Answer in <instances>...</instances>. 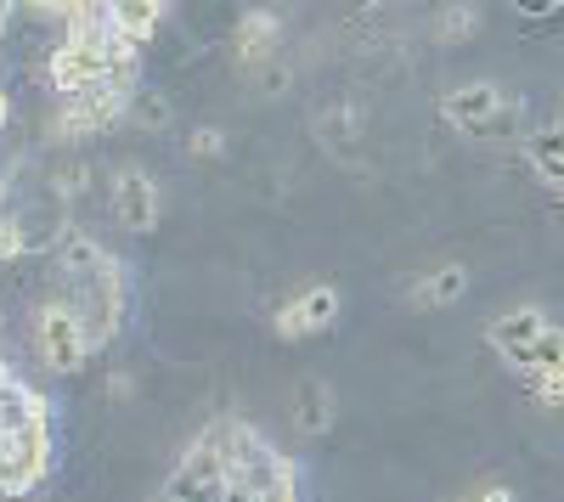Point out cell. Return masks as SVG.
Instances as JSON below:
<instances>
[{
	"instance_id": "17",
	"label": "cell",
	"mask_w": 564,
	"mask_h": 502,
	"mask_svg": "<svg viewBox=\"0 0 564 502\" xmlns=\"http://www.w3.org/2000/svg\"><path fill=\"white\" fill-rule=\"evenodd\" d=\"M441 29H446V40H463L468 29H480V12H475V7H452V12L441 18Z\"/></svg>"
},
{
	"instance_id": "20",
	"label": "cell",
	"mask_w": 564,
	"mask_h": 502,
	"mask_svg": "<svg viewBox=\"0 0 564 502\" xmlns=\"http://www.w3.org/2000/svg\"><path fill=\"white\" fill-rule=\"evenodd\" d=\"M12 124V102H7V90H0V130Z\"/></svg>"
},
{
	"instance_id": "22",
	"label": "cell",
	"mask_w": 564,
	"mask_h": 502,
	"mask_svg": "<svg viewBox=\"0 0 564 502\" xmlns=\"http://www.w3.org/2000/svg\"><path fill=\"white\" fill-rule=\"evenodd\" d=\"M7 18H12V7H7V0H0V23H7Z\"/></svg>"
},
{
	"instance_id": "19",
	"label": "cell",
	"mask_w": 564,
	"mask_h": 502,
	"mask_svg": "<svg viewBox=\"0 0 564 502\" xmlns=\"http://www.w3.org/2000/svg\"><path fill=\"white\" fill-rule=\"evenodd\" d=\"M193 153H198V159L220 153V130H198V135H193Z\"/></svg>"
},
{
	"instance_id": "9",
	"label": "cell",
	"mask_w": 564,
	"mask_h": 502,
	"mask_svg": "<svg viewBox=\"0 0 564 502\" xmlns=\"http://www.w3.org/2000/svg\"><path fill=\"white\" fill-rule=\"evenodd\" d=\"M108 23H113L130 45H141V40H153V34H159L164 7H153V0H113V7H108Z\"/></svg>"
},
{
	"instance_id": "15",
	"label": "cell",
	"mask_w": 564,
	"mask_h": 502,
	"mask_svg": "<svg viewBox=\"0 0 564 502\" xmlns=\"http://www.w3.org/2000/svg\"><path fill=\"white\" fill-rule=\"evenodd\" d=\"M468 135H480V142H508V135H520V108H508V102H502L491 119H480Z\"/></svg>"
},
{
	"instance_id": "5",
	"label": "cell",
	"mask_w": 564,
	"mask_h": 502,
	"mask_svg": "<svg viewBox=\"0 0 564 502\" xmlns=\"http://www.w3.org/2000/svg\"><path fill=\"white\" fill-rule=\"evenodd\" d=\"M334 316H339V288L316 283V288H305L300 299H289V305L276 310V334H282V339H300V334L327 328Z\"/></svg>"
},
{
	"instance_id": "14",
	"label": "cell",
	"mask_w": 564,
	"mask_h": 502,
	"mask_svg": "<svg viewBox=\"0 0 564 502\" xmlns=\"http://www.w3.org/2000/svg\"><path fill=\"white\" fill-rule=\"evenodd\" d=\"M276 45V12H254V18H243V29H238V52L243 57H260V52H271Z\"/></svg>"
},
{
	"instance_id": "8",
	"label": "cell",
	"mask_w": 564,
	"mask_h": 502,
	"mask_svg": "<svg viewBox=\"0 0 564 502\" xmlns=\"http://www.w3.org/2000/svg\"><path fill=\"white\" fill-rule=\"evenodd\" d=\"M497 108H502V90H497V85H486V79H480V85L452 90V97L441 102V113H446L457 130H475V124H480V119H491Z\"/></svg>"
},
{
	"instance_id": "18",
	"label": "cell",
	"mask_w": 564,
	"mask_h": 502,
	"mask_svg": "<svg viewBox=\"0 0 564 502\" xmlns=\"http://www.w3.org/2000/svg\"><path fill=\"white\" fill-rule=\"evenodd\" d=\"M18 254H23V226H12L0 215V260H18Z\"/></svg>"
},
{
	"instance_id": "13",
	"label": "cell",
	"mask_w": 564,
	"mask_h": 502,
	"mask_svg": "<svg viewBox=\"0 0 564 502\" xmlns=\"http://www.w3.org/2000/svg\"><path fill=\"white\" fill-rule=\"evenodd\" d=\"M463 294H468V271H463V265H446V271H435L430 283H417V288H412L417 305H457Z\"/></svg>"
},
{
	"instance_id": "6",
	"label": "cell",
	"mask_w": 564,
	"mask_h": 502,
	"mask_svg": "<svg viewBox=\"0 0 564 502\" xmlns=\"http://www.w3.org/2000/svg\"><path fill=\"white\" fill-rule=\"evenodd\" d=\"M34 424H52L45 418V395L23 379H7L0 384V435H18V429H34Z\"/></svg>"
},
{
	"instance_id": "16",
	"label": "cell",
	"mask_w": 564,
	"mask_h": 502,
	"mask_svg": "<svg viewBox=\"0 0 564 502\" xmlns=\"http://www.w3.org/2000/svg\"><path fill=\"white\" fill-rule=\"evenodd\" d=\"M531 390H536V401L547 406V413L564 406V373H531Z\"/></svg>"
},
{
	"instance_id": "4",
	"label": "cell",
	"mask_w": 564,
	"mask_h": 502,
	"mask_svg": "<svg viewBox=\"0 0 564 502\" xmlns=\"http://www.w3.org/2000/svg\"><path fill=\"white\" fill-rule=\"evenodd\" d=\"M113 215L130 226V232H148V226L159 220V187H153V175L148 170H119L113 175Z\"/></svg>"
},
{
	"instance_id": "1",
	"label": "cell",
	"mask_w": 564,
	"mask_h": 502,
	"mask_svg": "<svg viewBox=\"0 0 564 502\" xmlns=\"http://www.w3.org/2000/svg\"><path fill=\"white\" fill-rule=\"evenodd\" d=\"M52 254H57V277H63V288H68L57 305L79 323V334H85L90 350L108 345L113 328H119V305H124L119 265L108 260V249H102L97 238H85V232H63Z\"/></svg>"
},
{
	"instance_id": "12",
	"label": "cell",
	"mask_w": 564,
	"mask_h": 502,
	"mask_svg": "<svg viewBox=\"0 0 564 502\" xmlns=\"http://www.w3.org/2000/svg\"><path fill=\"white\" fill-rule=\"evenodd\" d=\"M294 424H300L305 435H327V424H334V401H327L322 384H300V395H294Z\"/></svg>"
},
{
	"instance_id": "7",
	"label": "cell",
	"mask_w": 564,
	"mask_h": 502,
	"mask_svg": "<svg viewBox=\"0 0 564 502\" xmlns=\"http://www.w3.org/2000/svg\"><path fill=\"white\" fill-rule=\"evenodd\" d=\"M542 328H547V316H542V310H531V305H520V310L497 316V323L486 328V339H491V350H502V361H513V356H520Z\"/></svg>"
},
{
	"instance_id": "10",
	"label": "cell",
	"mask_w": 564,
	"mask_h": 502,
	"mask_svg": "<svg viewBox=\"0 0 564 502\" xmlns=\"http://www.w3.org/2000/svg\"><path fill=\"white\" fill-rule=\"evenodd\" d=\"M525 153H531V170L547 187H564V130L558 124H542L536 135H525Z\"/></svg>"
},
{
	"instance_id": "21",
	"label": "cell",
	"mask_w": 564,
	"mask_h": 502,
	"mask_svg": "<svg viewBox=\"0 0 564 502\" xmlns=\"http://www.w3.org/2000/svg\"><path fill=\"white\" fill-rule=\"evenodd\" d=\"M480 502H513V491H486Z\"/></svg>"
},
{
	"instance_id": "3",
	"label": "cell",
	"mask_w": 564,
	"mask_h": 502,
	"mask_svg": "<svg viewBox=\"0 0 564 502\" xmlns=\"http://www.w3.org/2000/svg\"><path fill=\"white\" fill-rule=\"evenodd\" d=\"M40 356H45V368H57V373H79L85 368L90 345H85L79 323H74L63 305H45L40 310Z\"/></svg>"
},
{
	"instance_id": "2",
	"label": "cell",
	"mask_w": 564,
	"mask_h": 502,
	"mask_svg": "<svg viewBox=\"0 0 564 502\" xmlns=\"http://www.w3.org/2000/svg\"><path fill=\"white\" fill-rule=\"evenodd\" d=\"M45 463H52V424H34L7 435V458H0V496H23L45 480Z\"/></svg>"
},
{
	"instance_id": "23",
	"label": "cell",
	"mask_w": 564,
	"mask_h": 502,
	"mask_svg": "<svg viewBox=\"0 0 564 502\" xmlns=\"http://www.w3.org/2000/svg\"><path fill=\"white\" fill-rule=\"evenodd\" d=\"M7 379H12V373H7V368H0V384H7Z\"/></svg>"
},
{
	"instance_id": "11",
	"label": "cell",
	"mask_w": 564,
	"mask_h": 502,
	"mask_svg": "<svg viewBox=\"0 0 564 502\" xmlns=\"http://www.w3.org/2000/svg\"><path fill=\"white\" fill-rule=\"evenodd\" d=\"M508 368H520L525 379H531V373H564V334L547 323V328H542V334L520 350V356L508 361Z\"/></svg>"
}]
</instances>
